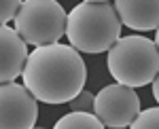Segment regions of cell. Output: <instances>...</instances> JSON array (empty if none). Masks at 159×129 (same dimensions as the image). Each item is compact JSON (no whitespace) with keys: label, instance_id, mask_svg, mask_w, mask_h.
<instances>
[{"label":"cell","instance_id":"1","mask_svg":"<svg viewBox=\"0 0 159 129\" xmlns=\"http://www.w3.org/2000/svg\"><path fill=\"white\" fill-rule=\"evenodd\" d=\"M24 87L43 104H68L85 89L87 66L72 45L53 42L30 51Z\"/></svg>","mask_w":159,"mask_h":129},{"label":"cell","instance_id":"2","mask_svg":"<svg viewBox=\"0 0 159 129\" xmlns=\"http://www.w3.org/2000/svg\"><path fill=\"white\" fill-rule=\"evenodd\" d=\"M121 28L112 2H81L68 13L66 38L79 53L98 55L121 38Z\"/></svg>","mask_w":159,"mask_h":129},{"label":"cell","instance_id":"3","mask_svg":"<svg viewBox=\"0 0 159 129\" xmlns=\"http://www.w3.org/2000/svg\"><path fill=\"white\" fill-rule=\"evenodd\" d=\"M110 76L125 87H144L159 74V49L147 36H121L106 55Z\"/></svg>","mask_w":159,"mask_h":129},{"label":"cell","instance_id":"4","mask_svg":"<svg viewBox=\"0 0 159 129\" xmlns=\"http://www.w3.org/2000/svg\"><path fill=\"white\" fill-rule=\"evenodd\" d=\"M66 19L68 13L57 0H24L13 24L25 45L45 47L66 36Z\"/></svg>","mask_w":159,"mask_h":129},{"label":"cell","instance_id":"5","mask_svg":"<svg viewBox=\"0 0 159 129\" xmlns=\"http://www.w3.org/2000/svg\"><path fill=\"white\" fill-rule=\"evenodd\" d=\"M93 114L104 127H129L140 114V97L132 87L119 82L102 87L93 100Z\"/></svg>","mask_w":159,"mask_h":129},{"label":"cell","instance_id":"6","mask_svg":"<svg viewBox=\"0 0 159 129\" xmlns=\"http://www.w3.org/2000/svg\"><path fill=\"white\" fill-rule=\"evenodd\" d=\"M38 100L19 82H0V129H32Z\"/></svg>","mask_w":159,"mask_h":129},{"label":"cell","instance_id":"7","mask_svg":"<svg viewBox=\"0 0 159 129\" xmlns=\"http://www.w3.org/2000/svg\"><path fill=\"white\" fill-rule=\"evenodd\" d=\"M28 45L15 28L0 25V82H13L21 76L28 61Z\"/></svg>","mask_w":159,"mask_h":129},{"label":"cell","instance_id":"8","mask_svg":"<svg viewBox=\"0 0 159 129\" xmlns=\"http://www.w3.org/2000/svg\"><path fill=\"white\" fill-rule=\"evenodd\" d=\"M121 24L129 30L148 32L159 28V0H112Z\"/></svg>","mask_w":159,"mask_h":129},{"label":"cell","instance_id":"9","mask_svg":"<svg viewBox=\"0 0 159 129\" xmlns=\"http://www.w3.org/2000/svg\"><path fill=\"white\" fill-rule=\"evenodd\" d=\"M53 129H106L93 112H74L70 110L55 121Z\"/></svg>","mask_w":159,"mask_h":129},{"label":"cell","instance_id":"10","mask_svg":"<svg viewBox=\"0 0 159 129\" xmlns=\"http://www.w3.org/2000/svg\"><path fill=\"white\" fill-rule=\"evenodd\" d=\"M127 129H159V106L142 110Z\"/></svg>","mask_w":159,"mask_h":129},{"label":"cell","instance_id":"11","mask_svg":"<svg viewBox=\"0 0 159 129\" xmlns=\"http://www.w3.org/2000/svg\"><path fill=\"white\" fill-rule=\"evenodd\" d=\"M93 100H96V95L91 91H87V89H83L68 104H70V110H74V112H93Z\"/></svg>","mask_w":159,"mask_h":129},{"label":"cell","instance_id":"12","mask_svg":"<svg viewBox=\"0 0 159 129\" xmlns=\"http://www.w3.org/2000/svg\"><path fill=\"white\" fill-rule=\"evenodd\" d=\"M24 0H0V25H9V21L15 19Z\"/></svg>","mask_w":159,"mask_h":129},{"label":"cell","instance_id":"13","mask_svg":"<svg viewBox=\"0 0 159 129\" xmlns=\"http://www.w3.org/2000/svg\"><path fill=\"white\" fill-rule=\"evenodd\" d=\"M151 85H153V97L157 100V104H159V74L155 76V81L151 82Z\"/></svg>","mask_w":159,"mask_h":129},{"label":"cell","instance_id":"14","mask_svg":"<svg viewBox=\"0 0 159 129\" xmlns=\"http://www.w3.org/2000/svg\"><path fill=\"white\" fill-rule=\"evenodd\" d=\"M155 45H157V49H159V28H157V32H155Z\"/></svg>","mask_w":159,"mask_h":129},{"label":"cell","instance_id":"15","mask_svg":"<svg viewBox=\"0 0 159 129\" xmlns=\"http://www.w3.org/2000/svg\"><path fill=\"white\" fill-rule=\"evenodd\" d=\"M83 2H110V0H83Z\"/></svg>","mask_w":159,"mask_h":129},{"label":"cell","instance_id":"16","mask_svg":"<svg viewBox=\"0 0 159 129\" xmlns=\"http://www.w3.org/2000/svg\"><path fill=\"white\" fill-rule=\"evenodd\" d=\"M106 129H127V127H106Z\"/></svg>","mask_w":159,"mask_h":129},{"label":"cell","instance_id":"17","mask_svg":"<svg viewBox=\"0 0 159 129\" xmlns=\"http://www.w3.org/2000/svg\"><path fill=\"white\" fill-rule=\"evenodd\" d=\"M32 129H47V127H38V125H34V127H32Z\"/></svg>","mask_w":159,"mask_h":129}]
</instances>
